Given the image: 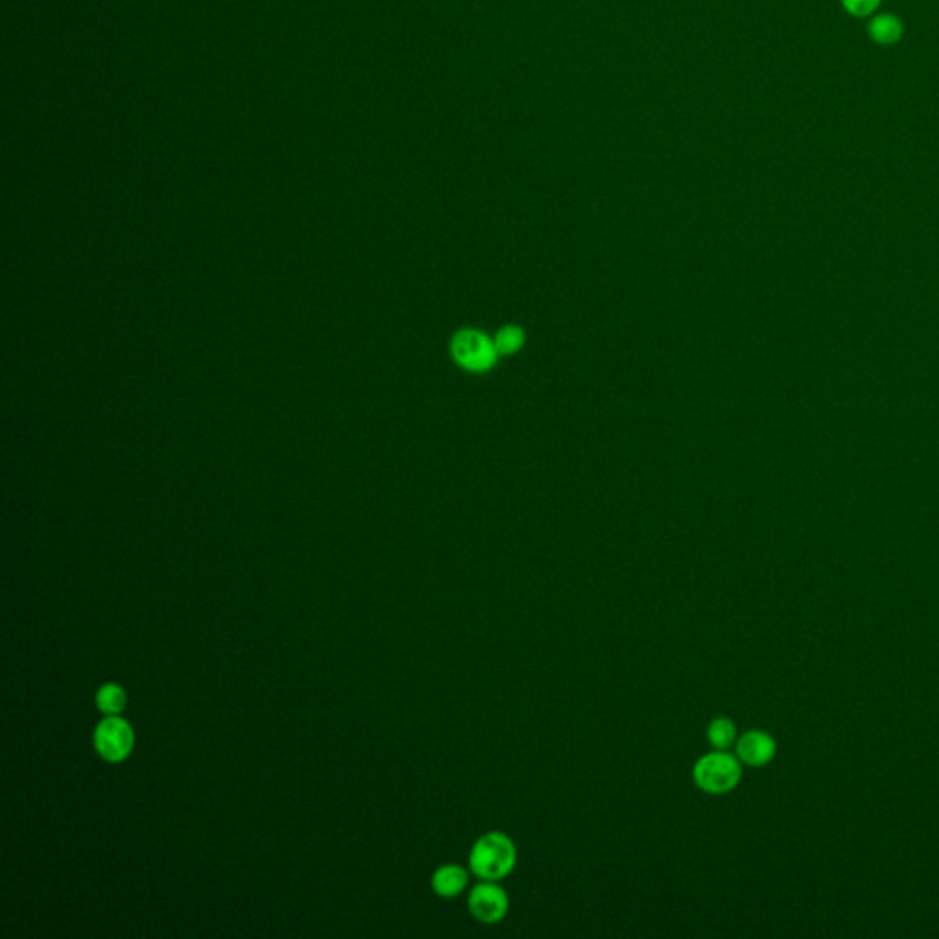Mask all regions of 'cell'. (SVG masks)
Segmentation results:
<instances>
[{"label": "cell", "instance_id": "6da1fadb", "mask_svg": "<svg viewBox=\"0 0 939 939\" xmlns=\"http://www.w3.org/2000/svg\"><path fill=\"white\" fill-rule=\"evenodd\" d=\"M518 862L514 840L507 833L490 831L476 840L470 850V872L481 881H501L512 873Z\"/></svg>", "mask_w": 939, "mask_h": 939}, {"label": "cell", "instance_id": "7a4b0ae2", "mask_svg": "<svg viewBox=\"0 0 939 939\" xmlns=\"http://www.w3.org/2000/svg\"><path fill=\"white\" fill-rule=\"evenodd\" d=\"M694 784L707 795H727L741 780V762L727 751L708 752L692 769Z\"/></svg>", "mask_w": 939, "mask_h": 939}, {"label": "cell", "instance_id": "3957f363", "mask_svg": "<svg viewBox=\"0 0 939 939\" xmlns=\"http://www.w3.org/2000/svg\"><path fill=\"white\" fill-rule=\"evenodd\" d=\"M509 895L498 881H483L472 888L468 895V910L479 923L494 925L509 912Z\"/></svg>", "mask_w": 939, "mask_h": 939}, {"label": "cell", "instance_id": "277c9868", "mask_svg": "<svg viewBox=\"0 0 939 939\" xmlns=\"http://www.w3.org/2000/svg\"><path fill=\"white\" fill-rule=\"evenodd\" d=\"M496 345L476 331H463L453 340V356L468 371H487L496 360Z\"/></svg>", "mask_w": 939, "mask_h": 939}, {"label": "cell", "instance_id": "5b68a950", "mask_svg": "<svg viewBox=\"0 0 939 939\" xmlns=\"http://www.w3.org/2000/svg\"><path fill=\"white\" fill-rule=\"evenodd\" d=\"M94 743L103 758L109 762H120L133 749V730L123 719H103L96 729Z\"/></svg>", "mask_w": 939, "mask_h": 939}, {"label": "cell", "instance_id": "8992f818", "mask_svg": "<svg viewBox=\"0 0 939 939\" xmlns=\"http://www.w3.org/2000/svg\"><path fill=\"white\" fill-rule=\"evenodd\" d=\"M736 756L743 765L763 767L776 756V741L763 730H749L736 741Z\"/></svg>", "mask_w": 939, "mask_h": 939}, {"label": "cell", "instance_id": "52a82bcc", "mask_svg": "<svg viewBox=\"0 0 939 939\" xmlns=\"http://www.w3.org/2000/svg\"><path fill=\"white\" fill-rule=\"evenodd\" d=\"M468 881H470V875L461 864H442L431 877V888L439 897L453 899L463 894Z\"/></svg>", "mask_w": 939, "mask_h": 939}, {"label": "cell", "instance_id": "ba28073f", "mask_svg": "<svg viewBox=\"0 0 939 939\" xmlns=\"http://www.w3.org/2000/svg\"><path fill=\"white\" fill-rule=\"evenodd\" d=\"M868 32H870V37H872L875 43H879V45H894V43H897V41L901 39V35H903V24H901V21H899L897 17H894V15L883 13V15H877V17L873 19L872 23H870V28H868Z\"/></svg>", "mask_w": 939, "mask_h": 939}, {"label": "cell", "instance_id": "9c48e42d", "mask_svg": "<svg viewBox=\"0 0 939 939\" xmlns=\"http://www.w3.org/2000/svg\"><path fill=\"white\" fill-rule=\"evenodd\" d=\"M707 740L716 751H727L738 741V729L729 718H716L707 727Z\"/></svg>", "mask_w": 939, "mask_h": 939}, {"label": "cell", "instance_id": "30bf717a", "mask_svg": "<svg viewBox=\"0 0 939 939\" xmlns=\"http://www.w3.org/2000/svg\"><path fill=\"white\" fill-rule=\"evenodd\" d=\"M98 707L109 714L120 712L125 707V694L122 688L118 685L103 686L98 694Z\"/></svg>", "mask_w": 939, "mask_h": 939}, {"label": "cell", "instance_id": "8fae6325", "mask_svg": "<svg viewBox=\"0 0 939 939\" xmlns=\"http://www.w3.org/2000/svg\"><path fill=\"white\" fill-rule=\"evenodd\" d=\"M523 343V334H521L520 329L516 327H507L503 331L499 332L498 338H496V351L498 353H514L518 351Z\"/></svg>", "mask_w": 939, "mask_h": 939}, {"label": "cell", "instance_id": "7c38bea8", "mask_svg": "<svg viewBox=\"0 0 939 939\" xmlns=\"http://www.w3.org/2000/svg\"><path fill=\"white\" fill-rule=\"evenodd\" d=\"M842 4H844V8H846L851 15H855V17H868V15H872V13L879 8L881 0H842Z\"/></svg>", "mask_w": 939, "mask_h": 939}]
</instances>
